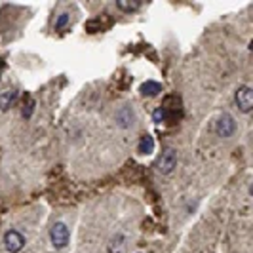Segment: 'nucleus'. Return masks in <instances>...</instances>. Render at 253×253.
Segmentation results:
<instances>
[{"label": "nucleus", "mask_w": 253, "mask_h": 253, "mask_svg": "<svg viewBox=\"0 0 253 253\" xmlns=\"http://www.w3.org/2000/svg\"><path fill=\"white\" fill-rule=\"evenodd\" d=\"M137 151L139 154H151L154 152V139H152V135H143L139 141V145H137Z\"/></svg>", "instance_id": "10"}, {"label": "nucleus", "mask_w": 253, "mask_h": 253, "mask_svg": "<svg viewBox=\"0 0 253 253\" xmlns=\"http://www.w3.org/2000/svg\"><path fill=\"white\" fill-rule=\"evenodd\" d=\"M169 118H171V113H169L168 107H158V109L152 113V120H154L156 124H164Z\"/></svg>", "instance_id": "11"}, {"label": "nucleus", "mask_w": 253, "mask_h": 253, "mask_svg": "<svg viewBox=\"0 0 253 253\" xmlns=\"http://www.w3.org/2000/svg\"><path fill=\"white\" fill-rule=\"evenodd\" d=\"M4 248L10 253H19L25 248V238L17 230H8L4 234Z\"/></svg>", "instance_id": "5"}, {"label": "nucleus", "mask_w": 253, "mask_h": 253, "mask_svg": "<svg viewBox=\"0 0 253 253\" xmlns=\"http://www.w3.org/2000/svg\"><path fill=\"white\" fill-rule=\"evenodd\" d=\"M116 124L120 127H124V129H127V127L133 126V120H135V114H133V111H131V107H127V105H124V107H120L118 111H116Z\"/></svg>", "instance_id": "6"}, {"label": "nucleus", "mask_w": 253, "mask_h": 253, "mask_svg": "<svg viewBox=\"0 0 253 253\" xmlns=\"http://www.w3.org/2000/svg\"><path fill=\"white\" fill-rule=\"evenodd\" d=\"M175 166H177V151L175 149H171V147H168L162 154H160V158H158V162H156V169L160 171V173H171L173 169H175Z\"/></svg>", "instance_id": "3"}, {"label": "nucleus", "mask_w": 253, "mask_h": 253, "mask_svg": "<svg viewBox=\"0 0 253 253\" xmlns=\"http://www.w3.org/2000/svg\"><path fill=\"white\" fill-rule=\"evenodd\" d=\"M33 109H35V101L31 99V101H29V105H27V109H23V118H31Z\"/></svg>", "instance_id": "14"}, {"label": "nucleus", "mask_w": 253, "mask_h": 253, "mask_svg": "<svg viewBox=\"0 0 253 253\" xmlns=\"http://www.w3.org/2000/svg\"><path fill=\"white\" fill-rule=\"evenodd\" d=\"M234 131H236V120H234L228 113H223L215 122V133L219 135V137L227 139V137H230Z\"/></svg>", "instance_id": "4"}, {"label": "nucleus", "mask_w": 253, "mask_h": 253, "mask_svg": "<svg viewBox=\"0 0 253 253\" xmlns=\"http://www.w3.org/2000/svg\"><path fill=\"white\" fill-rule=\"evenodd\" d=\"M71 240V232H69V227L61 223V221H57V223H53L50 228V242L51 246L55 248V250H63L67 248V244Z\"/></svg>", "instance_id": "1"}, {"label": "nucleus", "mask_w": 253, "mask_h": 253, "mask_svg": "<svg viewBox=\"0 0 253 253\" xmlns=\"http://www.w3.org/2000/svg\"><path fill=\"white\" fill-rule=\"evenodd\" d=\"M116 8L122 10V12H135L141 8V2H126V0H118L116 2Z\"/></svg>", "instance_id": "12"}, {"label": "nucleus", "mask_w": 253, "mask_h": 253, "mask_svg": "<svg viewBox=\"0 0 253 253\" xmlns=\"http://www.w3.org/2000/svg\"><path fill=\"white\" fill-rule=\"evenodd\" d=\"M15 101H17V91L15 89H8V91L0 93V111H8Z\"/></svg>", "instance_id": "8"}, {"label": "nucleus", "mask_w": 253, "mask_h": 253, "mask_svg": "<svg viewBox=\"0 0 253 253\" xmlns=\"http://www.w3.org/2000/svg\"><path fill=\"white\" fill-rule=\"evenodd\" d=\"M160 91H162V84H160V82L147 80L145 84H141V93H143V95H149V97H152V95H158Z\"/></svg>", "instance_id": "9"}, {"label": "nucleus", "mask_w": 253, "mask_h": 253, "mask_svg": "<svg viewBox=\"0 0 253 253\" xmlns=\"http://www.w3.org/2000/svg\"><path fill=\"white\" fill-rule=\"evenodd\" d=\"M107 252L109 253H124L126 252V238L122 234H116L111 238L109 246H107Z\"/></svg>", "instance_id": "7"}, {"label": "nucleus", "mask_w": 253, "mask_h": 253, "mask_svg": "<svg viewBox=\"0 0 253 253\" xmlns=\"http://www.w3.org/2000/svg\"><path fill=\"white\" fill-rule=\"evenodd\" d=\"M71 21V15L69 13H59V17L55 19V31H61V29H65L67 27V23Z\"/></svg>", "instance_id": "13"}, {"label": "nucleus", "mask_w": 253, "mask_h": 253, "mask_svg": "<svg viewBox=\"0 0 253 253\" xmlns=\"http://www.w3.org/2000/svg\"><path fill=\"white\" fill-rule=\"evenodd\" d=\"M234 103H236V107L240 109V113L248 114L252 113L253 109V89L252 86H248V84H244L240 88L234 91Z\"/></svg>", "instance_id": "2"}]
</instances>
